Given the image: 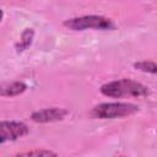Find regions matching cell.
I'll use <instances>...</instances> for the list:
<instances>
[{
	"mask_svg": "<svg viewBox=\"0 0 157 157\" xmlns=\"http://www.w3.org/2000/svg\"><path fill=\"white\" fill-rule=\"evenodd\" d=\"M27 86L21 82V81H12V82H7L4 83L1 86V96L2 97H13V96H18L21 93H23L26 91Z\"/></svg>",
	"mask_w": 157,
	"mask_h": 157,
	"instance_id": "6",
	"label": "cell"
},
{
	"mask_svg": "<svg viewBox=\"0 0 157 157\" xmlns=\"http://www.w3.org/2000/svg\"><path fill=\"white\" fill-rule=\"evenodd\" d=\"M33 36H34V31L32 28H26L21 36V40L20 43L16 45L17 48V52H22L25 49H27L31 43H32V39H33Z\"/></svg>",
	"mask_w": 157,
	"mask_h": 157,
	"instance_id": "7",
	"label": "cell"
},
{
	"mask_svg": "<svg viewBox=\"0 0 157 157\" xmlns=\"http://www.w3.org/2000/svg\"><path fill=\"white\" fill-rule=\"evenodd\" d=\"M101 93L107 97L121 98V97H144L148 94V90L145 85L129 78H121L112 82H107L101 86Z\"/></svg>",
	"mask_w": 157,
	"mask_h": 157,
	"instance_id": "1",
	"label": "cell"
},
{
	"mask_svg": "<svg viewBox=\"0 0 157 157\" xmlns=\"http://www.w3.org/2000/svg\"><path fill=\"white\" fill-rule=\"evenodd\" d=\"M66 114H67L66 109L54 107V108L40 109V110L32 113L31 119L36 123H52V121H58V120L64 119Z\"/></svg>",
	"mask_w": 157,
	"mask_h": 157,
	"instance_id": "5",
	"label": "cell"
},
{
	"mask_svg": "<svg viewBox=\"0 0 157 157\" xmlns=\"http://www.w3.org/2000/svg\"><path fill=\"white\" fill-rule=\"evenodd\" d=\"M139 110V107L132 103L126 102H113V103H101L91 110V115L98 119H115L129 117Z\"/></svg>",
	"mask_w": 157,
	"mask_h": 157,
	"instance_id": "2",
	"label": "cell"
},
{
	"mask_svg": "<svg viewBox=\"0 0 157 157\" xmlns=\"http://www.w3.org/2000/svg\"><path fill=\"white\" fill-rule=\"evenodd\" d=\"M64 26L71 31H85V29H113L114 23L103 16L86 15L80 17H72L64 21Z\"/></svg>",
	"mask_w": 157,
	"mask_h": 157,
	"instance_id": "3",
	"label": "cell"
},
{
	"mask_svg": "<svg viewBox=\"0 0 157 157\" xmlns=\"http://www.w3.org/2000/svg\"><path fill=\"white\" fill-rule=\"evenodd\" d=\"M17 156H56V153L47 150H33V151H27L23 153H20Z\"/></svg>",
	"mask_w": 157,
	"mask_h": 157,
	"instance_id": "9",
	"label": "cell"
},
{
	"mask_svg": "<svg viewBox=\"0 0 157 157\" xmlns=\"http://www.w3.org/2000/svg\"><path fill=\"white\" fill-rule=\"evenodd\" d=\"M1 135H0V142L4 144L6 141H13L18 137H22L28 134V128L26 124L21 121H1L0 125Z\"/></svg>",
	"mask_w": 157,
	"mask_h": 157,
	"instance_id": "4",
	"label": "cell"
},
{
	"mask_svg": "<svg viewBox=\"0 0 157 157\" xmlns=\"http://www.w3.org/2000/svg\"><path fill=\"white\" fill-rule=\"evenodd\" d=\"M135 69L144 71V72H148V74H156L157 72V64L153 61H139L134 64Z\"/></svg>",
	"mask_w": 157,
	"mask_h": 157,
	"instance_id": "8",
	"label": "cell"
}]
</instances>
